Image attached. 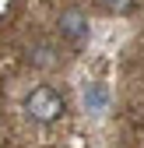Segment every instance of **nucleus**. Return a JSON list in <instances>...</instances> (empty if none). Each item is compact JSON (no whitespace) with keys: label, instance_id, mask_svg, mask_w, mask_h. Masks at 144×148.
Masks as SVG:
<instances>
[{"label":"nucleus","instance_id":"obj_3","mask_svg":"<svg viewBox=\"0 0 144 148\" xmlns=\"http://www.w3.org/2000/svg\"><path fill=\"white\" fill-rule=\"evenodd\" d=\"M102 11H109V14H130L137 0H98Z\"/></svg>","mask_w":144,"mask_h":148},{"label":"nucleus","instance_id":"obj_1","mask_svg":"<svg viewBox=\"0 0 144 148\" xmlns=\"http://www.w3.org/2000/svg\"><path fill=\"white\" fill-rule=\"evenodd\" d=\"M21 109H25V116H28L32 123L49 127V123H56V120L67 113V99H63L53 85H35L28 95H25Z\"/></svg>","mask_w":144,"mask_h":148},{"label":"nucleus","instance_id":"obj_2","mask_svg":"<svg viewBox=\"0 0 144 148\" xmlns=\"http://www.w3.org/2000/svg\"><path fill=\"white\" fill-rule=\"evenodd\" d=\"M56 32H60V39H67L70 46H81V42H88L92 21H88V14L81 7H63L56 14Z\"/></svg>","mask_w":144,"mask_h":148}]
</instances>
